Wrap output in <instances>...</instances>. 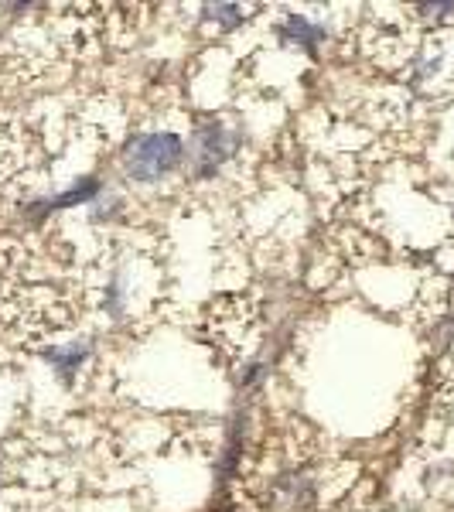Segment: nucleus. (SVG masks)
<instances>
[{
    "instance_id": "f257e3e1",
    "label": "nucleus",
    "mask_w": 454,
    "mask_h": 512,
    "mask_svg": "<svg viewBox=\"0 0 454 512\" xmlns=\"http://www.w3.org/2000/svg\"><path fill=\"white\" fill-rule=\"evenodd\" d=\"M127 175L137 181H158L181 164V140L175 134H140L123 154Z\"/></svg>"
}]
</instances>
